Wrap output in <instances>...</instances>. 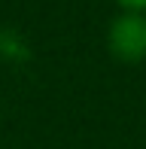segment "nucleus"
Masks as SVG:
<instances>
[{"label":"nucleus","instance_id":"obj_2","mask_svg":"<svg viewBox=\"0 0 146 149\" xmlns=\"http://www.w3.org/2000/svg\"><path fill=\"white\" fill-rule=\"evenodd\" d=\"M116 3L128 12H146V0H116Z\"/></svg>","mask_w":146,"mask_h":149},{"label":"nucleus","instance_id":"obj_1","mask_svg":"<svg viewBox=\"0 0 146 149\" xmlns=\"http://www.w3.org/2000/svg\"><path fill=\"white\" fill-rule=\"evenodd\" d=\"M110 52L119 61L146 58V15L143 12H122L110 24Z\"/></svg>","mask_w":146,"mask_h":149}]
</instances>
